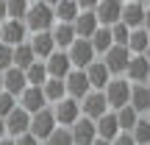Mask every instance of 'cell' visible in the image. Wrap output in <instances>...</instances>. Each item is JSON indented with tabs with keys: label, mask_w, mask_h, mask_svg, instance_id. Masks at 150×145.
I'll return each instance as SVG.
<instances>
[{
	"label": "cell",
	"mask_w": 150,
	"mask_h": 145,
	"mask_svg": "<svg viewBox=\"0 0 150 145\" xmlns=\"http://www.w3.org/2000/svg\"><path fill=\"white\" fill-rule=\"evenodd\" d=\"M17 103H20V106L25 109V112L36 114L39 109H45V106H47L50 101L45 98V89H42V86H33V84H28L25 89L20 92V101H17Z\"/></svg>",
	"instance_id": "ba28073f"
},
{
	"label": "cell",
	"mask_w": 150,
	"mask_h": 145,
	"mask_svg": "<svg viewBox=\"0 0 150 145\" xmlns=\"http://www.w3.org/2000/svg\"><path fill=\"white\" fill-rule=\"evenodd\" d=\"M67 53H70V59H72V67H81V70H83L89 61H95L97 50H95V45H92V39L75 36V42L67 48Z\"/></svg>",
	"instance_id": "3957f363"
},
{
	"label": "cell",
	"mask_w": 150,
	"mask_h": 145,
	"mask_svg": "<svg viewBox=\"0 0 150 145\" xmlns=\"http://www.w3.org/2000/svg\"><path fill=\"white\" fill-rule=\"evenodd\" d=\"M111 145H139V142L134 140V134H131V131H120V134L111 140Z\"/></svg>",
	"instance_id": "74e56055"
},
{
	"label": "cell",
	"mask_w": 150,
	"mask_h": 145,
	"mask_svg": "<svg viewBox=\"0 0 150 145\" xmlns=\"http://www.w3.org/2000/svg\"><path fill=\"white\" fill-rule=\"evenodd\" d=\"M6 17H8V3H6V0H0V22H3Z\"/></svg>",
	"instance_id": "f35d334b"
},
{
	"label": "cell",
	"mask_w": 150,
	"mask_h": 145,
	"mask_svg": "<svg viewBox=\"0 0 150 145\" xmlns=\"http://www.w3.org/2000/svg\"><path fill=\"white\" fill-rule=\"evenodd\" d=\"M122 6H125L122 0H97V6H95L97 22H100V25H114V22H120Z\"/></svg>",
	"instance_id": "7c38bea8"
},
{
	"label": "cell",
	"mask_w": 150,
	"mask_h": 145,
	"mask_svg": "<svg viewBox=\"0 0 150 145\" xmlns=\"http://www.w3.org/2000/svg\"><path fill=\"white\" fill-rule=\"evenodd\" d=\"M14 106H17V95H11L8 89H0V117H6Z\"/></svg>",
	"instance_id": "d590c367"
},
{
	"label": "cell",
	"mask_w": 150,
	"mask_h": 145,
	"mask_svg": "<svg viewBox=\"0 0 150 145\" xmlns=\"http://www.w3.org/2000/svg\"><path fill=\"white\" fill-rule=\"evenodd\" d=\"M31 3H33V0H31Z\"/></svg>",
	"instance_id": "f5cc1de1"
},
{
	"label": "cell",
	"mask_w": 150,
	"mask_h": 145,
	"mask_svg": "<svg viewBox=\"0 0 150 145\" xmlns=\"http://www.w3.org/2000/svg\"><path fill=\"white\" fill-rule=\"evenodd\" d=\"M31 48H33V53H36V59H47V56L56 50L53 31H33V36H31Z\"/></svg>",
	"instance_id": "d6986e66"
},
{
	"label": "cell",
	"mask_w": 150,
	"mask_h": 145,
	"mask_svg": "<svg viewBox=\"0 0 150 145\" xmlns=\"http://www.w3.org/2000/svg\"><path fill=\"white\" fill-rule=\"evenodd\" d=\"M81 112L86 114V117L97 120L100 114L108 112V101H106V92L103 89H89L83 98H81Z\"/></svg>",
	"instance_id": "5b68a950"
},
{
	"label": "cell",
	"mask_w": 150,
	"mask_h": 145,
	"mask_svg": "<svg viewBox=\"0 0 150 145\" xmlns=\"http://www.w3.org/2000/svg\"><path fill=\"white\" fill-rule=\"evenodd\" d=\"M64 84H67V95H70V98H75V101H81V98H83L86 92L92 89L89 75H86V70H81V67H75V70H70V73H67Z\"/></svg>",
	"instance_id": "30bf717a"
},
{
	"label": "cell",
	"mask_w": 150,
	"mask_h": 145,
	"mask_svg": "<svg viewBox=\"0 0 150 145\" xmlns=\"http://www.w3.org/2000/svg\"><path fill=\"white\" fill-rule=\"evenodd\" d=\"M0 145H14V140H6V137H0Z\"/></svg>",
	"instance_id": "ee69618b"
},
{
	"label": "cell",
	"mask_w": 150,
	"mask_h": 145,
	"mask_svg": "<svg viewBox=\"0 0 150 145\" xmlns=\"http://www.w3.org/2000/svg\"><path fill=\"white\" fill-rule=\"evenodd\" d=\"M25 36H28V25H25V20H14V17H6L3 20V42L6 45H20V42H25Z\"/></svg>",
	"instance_id": "9a60e30c"
},
{
	"label": "cell",
	"mask_w": 150,
	"mask_h": 145,
	"mask_svg": "<svg viewBox=\"0 0 150 145\" xmlns=\"http://www.w3.org/2000/svg\"><path fill=\"white\" fill-rule=\"evenodd\" d=\"M131 106L136 109L139 114H147V109H150V86L147 84H134L131 81Z\"/></svg>",
	"instance_id": "7402d4cb"
},
{
	"label": "cell",
	"mask_w": 150,
	"mask_h": 145,
	"mask_svg": "<svg viewBox=\"0 0 150 145\" xmlns=\"http://www.w3.org/2000/svg\"><path fill=\"white\" fill-rule=\"evenodd\" d=\"M139 3H145V0H139Z\"/></svg>",
	"instance_id": "f907efd6"
},
{
	"label": "cell",
	"mask_w": 150,
	"mask_h": 145,
	"mask_svg": "<svg viewBox=\"0 0 150 145\" xmlns=\"http://www.w3.org/2000/svg\"><path fill=\"white\" fill-rule=\"evenodd\" d=\"M50 31H53V39H56V45H59L61 50H67V48L75 42V36H78L72 22H59V25H53Z\"/></svg>",
	"instance_id": "603a6c76"
},
{
	"label": "cell",
	"mask_w": 150,
	"mask_h": 145,
	"mask_svg": "<svg viewBox=\"0 0 150 145\" xmlns=\"http://www.w3.org/2000/svg\"><path fill=\"white\" fill-rule=\"evenodd\" d=\"M53 114H56V123L59 126H72L81 117V101H75L70 95L61 98V101L53 103Z\"/></svg>",
	"instance_id": "8992f818"
},
{
	"label": "cell",
	"mask_w": 150,
	"mask_h": 145,
	"mask_svg": "<svg viewBox=\"0 0 150 145\" xmlns=\"http://www.w3.org/2000/svg\"><path fill=\"white\" fill-rule=\"evenodd\" d=\"M0 89H3V73H0Z\"/></svg>",
	"instance_id": "c3c4849f"
},
{
	"label": "cell",
	"mask_w": 150,
	"mask_h": 145,
	"mask_svg": "<svg viewBox=\"0 0 150 145\" xmlns=\"http://www.w3.org/2000/svg\"><path fill=\"white\" fill-rule=\"evenodd\" d=\"M56 20V11L53 6H47L45 0H33L28 6V14H25V25L28 31H50Z\"/></svg>",
	"instance_id": "6da1fadb"
},
{
	"label": "cell",
	"mask_w": 150,
	"mask_h": 145,
	"mask_svg": "<svg viewBox=\"0 0 150 145\" xmlns=\"http://www.w3.org/2000/svg\"><path fill=\"white\" fill-rule=\"evenodd\" d=\"M14 145H42V140H39L33 131H25V134L14 137Z\"/></svg>",
	"instance_id": "8d00e7d4"
},
{
	"label": "cell",
	"mask_w": 150,
	"mask_h": 145,
	"mask_svg": "<svg viewBox=\"0 0 150 145\" xmlns=\"http://www.w3.org/2000/svg\"><path fill=\"white\" fill-rule=\"evenodd\" d=\"M147 45H150V31H147V28L145 25L131 28V36H128V50H131V53H145Z\"/></svg>",
	"instance_id": "d4e9b609"
},
{
	"label": "cell",
	"mask_w": 150,
	"mask_h": 145,
	"mask_svg": "<svg viewBox=\"0 0 150 145\" xmlns=\"http://www.w3.org/2000/svg\"><path fill=\"white\" fill-rule=\"evenodd\" d=\"M142 25H145V28H147V31H150V6H147V9H145V22H142Z\"/></svg>",
	"instance_id": "60d3db41"
},
{
	"label": "cell",
	"mask_w": 150,
	"mask_h": 145,
	"mask_svg": "<svg viewBox=\"0 0 150 145\" xmlns=\"http://www.w3.org/2000/svg\"><path fill=\"white\" fill-rule=\"evenodd\" d=\"M92 45H95V50H97V56H103L108 48L114 45V34H111V25H97V31L92 34Z\"/></svg>",
	"instance_id": "cb8c5ba5"
},
{
	"label": "cell",
	"mask_w": 150,
	"mask_h": 145,
	"mask_svg": "<svg viewBox=\"0 0 150 145\" xmlns=\"http://www.w3.org/2000/svg\"><path fill=\"white\" fill-rule=\"evenodd\" d=\"M56 126H59V123H56V114H53V109H47V106L39 109L36 114H31V131H33V134H36L42 142L53 134Z\"/></svg>",
	"instance_id": "52a82bcc"
},
{
	"label": "cell",
	"mask_w": 150,
	"mask_h": 145,
	"mask_svg": "<svg viewBox=\"0 0 150 145\" xmlns=\"http://www.w3.org/2000/svg\"><path fill=\"white\" fill-rule=\"evenodd\" d=\"M142 114L136 112L134 106H131V103H125L122 109H117V120H120V131H131L136 126V120H139Z\"/></svg>",
	"instance_id": "f1b7e54d"
},
{
	"label": "cell",
	"mask_w": 150,
	"mask_h": 145,
	"mask_svg": "<svg viewBox=\"0 0 150 145\" xmlns=\"http://www.w3.org/2000/svg\"><path fill=\"white\" fill-rule=\"evenodd\" d=\"M6 131H8L11 137H20V134H25V131H31V112H25V109L17 103V106L6 114Z\"/></svg>",
	"instance_id": "9c48e42d"
},
{
	"label": "cell",
	"mask_w": 150,
	"mask_h": 145,
	"mask_svg": "<svg viewBox=\"0 0 150 145\" xmlns=\"http://www.w3.org/2000/svg\"><path fill=\"white\" fill-rule=\"evenodd\" d=\"M53 11H56V20L59 22H75L81 6H78V0H59L53 6Z\"/></svg>",
	"instance_id": "4316f807"
},
{
	"label": "cell",
	"mask_w": 150,
	"mask_h": 145,
	"mask_svg": "<svg viewBox=\"0 0 150 145\" xmlns=\"http://www.w3.org/2000/svg\"><path fill=\"white\" fill-rule=\"evenodd\" d=\"M97 126V137H103V140H114V137L120 134V120H117V112L114 109H108L106 114H100V117L95 120Z\"/></svg>",
	"instance_id": "ffe728a7"
},
{
	"label": "cell",
	"mask_w": 150,
	"mask_h": 145,
	"mask_svg": "<svg viewBox=\"0 0 150 145\" xmlns=\"http://www.w3.org/2000/svg\"><path fill=\"white\" fill-rule=\"evenodd\" d=\"M147 86H150V81H147Z\"/></svg>",
	"instance_id": "816d5d0a"
},
{
	"label": "cell",
	"mask_w": 150,
	"mask_h": 145,
	"mask_svg": "<svg viewBox=\"0 0 150 145\" xmlns=\"http://www.w3.org/2000/svg\"><path fill=\"white\" fill-rule=\"evenodd\" d=\"M147 117H150V109H147Z\"/></svg>",
	"instance_id": "681fc988"
},
{
	"label": "cell",
	"mask_w": 150,
	"mask_h": 145,
	"mask_svg": "<svg viewBox=\"0 0 150 145\" xmlns=\"http://www.w3.org/2000/svg\"><path fill=\"white\" fill-rule=\"evenodd\" d=\"M33 61H36V53H33L31 42H20V45H14V67L28 70Z\"/></svg>",
	"instance_id": "83f0119b"
},
{
	"label": "cell",
	"mask_w": 150,
	"mask_h": 145,
	"mask_svg": "<svg viewBox=\"0 0 150 145\" xmlns=\"http://www.w3.org/2000/svg\"><path fill=\"white\" fill-rule=\"evenodd\" d=\"M0 42H3V22H0Z\"/></svg>",
	"instance_id": "bcb514c9"
},
{
	"label": "cell",
	"mask_w": 150,
	"mask_h": 145,
	"mask_svg": "<svg viewBox=\"0 0 150 145\" xmlns=\"http://www.w3.org/2000/svg\"><path fill=\"white\" fill-rule=\"evenodd\" d=\"M42 89H45V98H47L50 103L67 98V84H64V78H53V75H47V81L42 84Z\"/></svg>",
	"instance_id": "484cf974"
},
{
	"label": "cell",
	"mask_w": 150,
	"mask_h": 145,
	"mask_svg": "<svg viewBox=\"0 0 150 145\" xmlns=\"http://www.w3.org/2000/svg\"><path fill=\"white\" fill-rule=\"evenodd\" d=\"M145 56H147V59H150V45H147V50H145Z\"/></svg>",
	"instance_id": "7dc6e473"
},
{
	"label": "cell",
	"mask_w": 150,
	"mask_h": 145,
	"mask_svg": "<svg viewBox=\"0 0 150 145\" xmlns=\"http://www.w3.org/2000/svg\"><path fill=\"white\" fill-rule=\"evenodd\" d=\"M6 3H8V17H14V20H25L31 0H6Z\"/></svg>",
	"instance_id": "d6a6232c"
},
{
	"label": "cell",
	"mask_w": 150,
	"mask_h": 145,
	"mask_svg": "<svg viewBox=\"0 0 150 145\" xmlns=\"http://www.w3.org/2000/svg\"><path fill=\"white\" fill-rule=\"evenodd\" d=\"M11 64H14V48L6 45V42H0V73H6Z\"/></svg>",
	"instance_id": "e575fe53"
},
{
	"label": "cell",
	"mask_w": 150,
	"mask_h": 145,
	"mask_svg": "<svg viewBox=\"0 0 150 145\" xmlns=\"http://www.w3.org/2000/svg\"><path fill=\"white\" fill-rule=\"evenodd\" d=\"M25 86H28V75H25L22 67H14V64H11L8 70L3 73V89H8L11 95L20 98V92L25 89Z\"/></svg>",
	"instance_id": "e0dca14e"
},
{
	"label": "cell",
	"mask_w": 150,
	"mask_h": 145,
	"mask_svg": "<svg viewBox=\"0 0 150 145\" xmlns=\"http://www.w3.org/2000/svg\"><path fill=\"white\" fill-rule=\"evenodd\" d=\"M25 75H28V84H33V86H42L45 81H47V67H45V61H33L31 67L25 70Z\"/></svg>",
	"instance_id": "f546056e"
},
{
	"label": "cell",
	"mask_w": 150,
	"mask_h": 145,
	"mask_svg": "<svg viewBox=\"0 0 150 145\" xmlns=\"http://www.w3.org/2000/svg\"><path fill=\"white\" fill-rule=\"evenodd\" d=\"M145 3H139V0H128V3L122 6V17L120 20L125 22L128 28H139L142 22H145Z\"/></svg>",
	"instance_id": "44dd1931"
},
{
	"label": "cell",
	"mask_w": 150,
	"mask_h": 145,
	"mask_svg": "<svg viewBox=\"0 0 150 145\" xmlns=\"http://www.w3.org/2000/svg\"><path fill=\"white\" fill-rule=\"evenodd\" d=\"M45 145H75V142H72V131H70V126H56L53 134L45 140Z\"/></svg>",
	"instance_id": "4dcf8cb0"
},
{
	"label": "cell",
	"mask_w": 150,
	"mask_h": 145,
	"mask_svg": "<svg viewBox=\"0 0 150 145\" xmlns=\"http://www.w3.org/2000/svg\"><path fill=\"white\" fill-rule=\"evenodd\" d=\"M131 134H134V140L139 145H150V117H139L136 126L131 129Z\"/></svg>",
	"instance_id": "1f68e13d"
},
{
	"label": "cell",
	"mask_w": 150,
	"mask_h": 145,
	"mask_svg": "<svg viewBox=\"0 0 150 145\" xmlns=\"http://www.w3.org/2000/svg\"><path fill=\"white\" fill-rule=\"evenodd\" d=\"M92 145H111V140H103V137H95V142Z\"/></svg>",
	"instance_id": "b9f144b4"
},
{
	"label": "cell",
	"mask_w": 150,
	"mask_h": 145,
	"mask_svg": "<svg viewBox=\"0 0 150 145\" xmlns=\"http://www.w3.org/2000/svg\"><path fill=\"white\" fill-rule=\"evenodd\" d=\"M70 131H72V142H75V145H92V142H95V137H97L95 120L86 117V114L75 120V123L70 126Z\"/></svg>",
	"instance_id": "8fae6325"
},
{
	"label": "cell",
	"mask_w": 150,
	"mask_h": 145,
	"mask_svg": "<svg viewBox=\"0 0 150 145\" xmlns=\"http://www.w3.org/2000/svg\"><path fill=\"white\" fill-rule=\"evenodd\" d=\"M78 6H81V9H95L97 0H78Z\"/></svg>",
	"instance_id": "ab89813d"
},
{
	"label": "cell",
	"mask_w": 150,
	"mask_h": 145,
	"mask_svg": "<svg viewBox=\"0 0 150 145\" xmlns=\"http://www.w3.org/2000/svg\"><path fill=\"white\" fill-rule=\"evenodd\" d=\"M86 70V75H89V84H92V89H106V84L114 78L111 75V70L106 67V61H89V64L83 67Z\"/></svg>",
	"instance_id": "2e32d148"
},
{
	"label": "cell",
	"mask_w": 150,
	"mask_h": 145,
	"mask_svg": "<svg viewBox=\"0 0 150 145\" xmlns=\"http://www.w3.org/2000/svg\"><path fill=\"white\" fill-rule=\"evenodd\" d=\"M8 131H6V117H0V137H6Z\"/></svg>",
	"instance_id": "7bdbcfd3"
},
{
	"label": "cell",
	"mask_w": 150,
	"mask_h": 145,
	"mask_svg": "<svg viewBox=\"0 0 150 145\" xmlns=\"http://www.w3.org/2000/svg\"><path fill=\"white\" fill-rule=\"evenodd\" d=\"M131 50L128 45H111V48L103 53V61H106V67L111 70V75H122L128 70V61H131Z\"/></svg>",
	"instance_id": "277c9868"
},
{
	"label": "cell",
	"mask_w": 150,
	"mask_h": 145,
	"mask_svg": "<svg viewBox=\"0 0 150 145\" xmlns=\"http://www.w3.org/2000/svg\"><path fill=\"white\" fill-rule=\"evenodd\" d=\"M106 101H108V109H122L125 103H131V81L128 78H111L106 84Z\"/></svg>",
	"instance_id": "7a4b0ae2"
},
{
	"label": "cell",
	"mask_w": 150,
	"mask_h": 145,
	"mask_svg": "<svg viewBox=\"0 0 150 145\" xmlns=\"http://www.w3.org/2000/svg\"><path fill=\"white\" fill-rule=\"evenodd\" d=\"M45 67H47V75H53V78H67V73L72 70V59L67 50H53L45 59Z\"/></svg>",
	"instance_id": "4fadbf2b"
},
{
	"label": "cell",
	"mask_w": 150,
	"mask_h": 145,
	"mask_svg": "<svg viewBox=\"0 0 150 145\" xmlns=\"http://www.w3.org/2000/svg\"><path fill=\"white\" fill-rule=\"evenodd\" d=\"M125 75H128V81H134V84H147L150 81V59L145 53H134L128 61V70H125Z\"/></svg>",
	"instance_id": "5bb4252c"
},
{
	"label": "cell",
	"mask_w": 150,
	"mask_h": 145,
	"mask_svg": "<svg viewBox=\"0 0 150 145\" xmlns=\"http://www.w3.org/2000/svg\"><path fill=\"white\" fill-rule=\"evenodd\" d=\"M111 34H114V45H128V36H131V28L125 25L122 20L111 25Z\"/></svg>",
	"instance_id": "836d02e7"
},
{
	"label": "cell",
	"mask_w": 150,
	"mask_h": 145,
	"mask_svg": "<svg viewBox=\"0 0 150 145\" xmlns=\"http://www.w3.org/2000/svg\"><path fill=\"white\" fill-rule=\"evenodd\" d=\"M45 3H47V6H56V3H59V0H45Z\"/></svg>",
	"instance_id": "f6af8a7d"
},
{
	"label": "cell",
	"mask_w": 150,
	"mask_h": 145,
	"mask_svg": "<svg viewBox=\"0 0 150 145\" xmlns=\"http://www.w3.org/2000/svg\"><path fill=\"white\" fill-rule=\"evenodd\" d=\"M72 25H75V34H78V36H86V39H89L92 34L97 31V25H100V22H97L95 9H81Z\"/></svg>",
	"instance_id": "ac0fdd59"
}]
</instances>
